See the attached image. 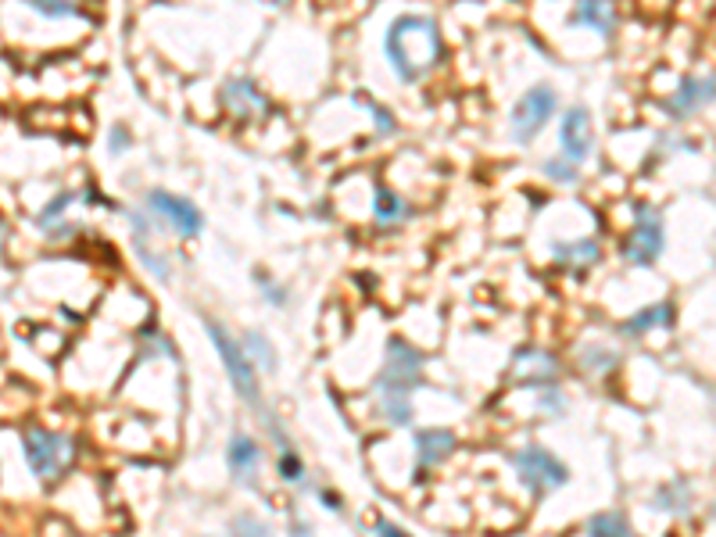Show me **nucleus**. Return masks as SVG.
<instances>
[{"instance_id": "nucleus-1", "label": "nucleus", "mask_w": 716, "mask_h": 537, "mask_svg": "<svg viewBox=\"0 0 716 537\" xmlns=\"http://www.w3.org/2000/svg\"><path fill=\"white\" fill-rule=\"evenodd\" d=\"M384 54L401 83H419L444 61V40L437 18L430 15H401L387 26Z\"/></svg>"}, {"instance_id": "nucleus-2", "label": "nucleus", "mask_w": 716, "mask_h": 537, "mask_svg": "<svg viewBox=\"0 0 716 537\" xmlns=\"http://www.w3.org/2000/svg\"><path fill=\"white\" fill-rule=\"evenodd\" d=\"M423 369H427V355L416 351L409 341L391 337L387 341V362L376 376V401H380V412L391 419L394 427H409L412 423V394L427 384L423 380Z\"/></svg>"}, {"instance_id": "nucleus-3", "label": "nucleus", "mask_w": 716, "mask_h": 537, "mask_svg": "<svg viewBox=\"0 0 716 537\" xmlns=\"http://www.w3.org/2000/svg\"><path fill=\"white\" fill-rule=\"evenodd\" d=\"M205 330H208V337H212L215 351H219L222 369H226V376H230L233 391H237L240 398L248 401L251 409L265 412V405H262V387H258L255 366H251V358H248V351H244V344L233 341L230 330H226L222 323H215V319H208V316H205Z\"/></svg>"}, {"instance_id": "nucleus-4", "label": "nucleus", "mask_w": 716, "mask_h": 537, "mask_svg": "<svg viewBox=\"0 0 716 537\" xmlns=\"http://www.w3.org/2000/svg\"><path fill=\"white\" fill-rule=\"evenodd\" d=\"M663 248H666L663 212H659L656 205H648V201H638V205H634V230L623 240V258L631 265H638V269H648V265L659 262Z\"/></svg>"}, {"instance_id": "nucleus-5", "label": "nucleus", "mask_w": 716, "mask_h": 537, "mask_svg": "<svg viewBox=\"0 0 716 537\" xmlns=\"http://www.w3.org/2000/svg\"><path fill=\"white\" fill-rule=\"evenodd\" d=\"M22 452H26V462L40 480H58L65 469L72 466L76 459V441L65 434H54V430H40L33 427L22 441Z\"/></svg>"}, {"instance_id": "nucleus-6", "label": "nucleus", "mask_w": 716, "mask_h": 537, "mask_svg": "<svg viewBox=\"0 0 716 537\" xmlns=\"http://www.w3.org/2000/svg\"><path fill=\"white\" fill-rule=\"evenodd\" d=\"M512 466H516V473H520L523 487H527L530 495H537V498L548 495V491H555V487H563L566 480H570V469L555 459L548 448H541V444H527V448H520V452L512 455Z\"/></svg>"}, {"instance_id": "nucleus-7", "label": "nucleus", "mask_w": 716, "mask_h": 537, "mask_svg": "<svg viewBox=\"0 0 716 537\" xmlns=\"http://www.w3.org/2000/svg\"><path fill=\"white\" fill-rule=\"evenodd\" d=\"M555 108H559V97H555L552 86H530L527 94L520 97V104L512 108V140L516 144H530V140L541 133V129L548 126V119L555 115Z\"/></svg>"}, {"instance_id": "nucleus-8", "label": "nucleus", "mask_w": 716, "mask_h": 537, "mask_svg": "<svg viewBox=\"0 0 716 537\" xmlns=\"http://www.w3.org/2000/svg\"><path fill=\"white\" fill-rule=\"evenodd\" d=\"M147 208L158 215V222L176 230L179 237H197V233L205 230V215L197 212V205H190L187 197L169 194V190H151L147 194Z\"/></svg>"}, {"instance_id": "nucleus-9", "label": "nucleus", "mask_w": 716, "mask_h": 537, "mask_svg": "<svg viewBox=\"0 0 716 537\" xmlns=\"http://www.w3.org/2000/svg\"><path fill=\"white\" fill-rule=\"evenodd\" d=\"M713 90H716L713 76H684L681 83H677L674 97L663 101V111L674 122H684L691 119V115H699L706 104H713Z\"/></svg>"}, {"instance_id": "nucleus-10", "label": "nucleus", "mask_w": 716, "mask_h": 537, "mask_svg": "<svg viewBox=\"0 0 716 537\" xmlns=\"http://www.w3.org/2000/svg\"><path fill=\"white\" fill-rule=\"evenodd\" d=\"M559 144H563V154L573 165L588 162V154L595 151V122H591L588 108L566 111L563 126H559Z\"/></svg>"}, {"instance_id": "nucleus-11", "label": "nucleus", "mask_w": 716, "mask_h": 537, "mask_svg": "<svg viewBox=\"0 0 716 537\" xmlns=\"http://www.w3.org/2000/svg\"><path fill=\"white\" fill-rule=\"evenodd\" d=\"M512 384L520 387H548L559 380V362L541 348H520L512 355Z\"/></svg>"}, {"instance_id": "nucleus-12", "label": "nucleus", "mask_w": 716, "mask_h": 537, "mask_svg": "<svg viewBox=\"0 0 716 537\" xmlns=\"http://www.w3.org/2000/svg\"><path fill=\"white\" fill-rule=\"evenodd\" d=\"M222 104H226V108L233 111V115H237V119H262V115H269V111H273V104L265 101V94L262 90H258L255 83H251V79H230V83L222 86Z\"/></svg>"}, {"instance_id": "nucleus-13", "label": "nucleus", "mask_w": 716, "mask_h": 537, "mask_svg": "<svg viewBox=\"0 0 716 537\" xmlns=\"http://www.w3.org/2000/svg\"><path fill=\"white\" fill-rule=\"evenodd\" d=\"M258 462H262V448L255 444V437L233 434L230 448H226V466H230L237 484L258 487Z\"/></svg>"}, {"instance_id": "nucleus-14", "label": "nucleus", "mask_w": 716, "mask_h": 537, "mask_svg": "<svg viewBox=\"0 0 716 537\" xmlns=\"http://www.w3.org/2000/svg\"><path fill=\"white\" fill-rule=\"evenodd\" d=\"M412 444H416V466L430 469V466H441V462L455 452V434L452 430H416Z\"/></svg>"}, {"instance_id": "nucleus-15", "label": "nucleus", "mask_w": 716, "mask_h": 537, "mask_svg": "<svg viewBox=\"0 0 716 537\" xmlns=\"http://www.w3.org/2000/svg\"><path fill=\"white\" fill-rule=\"evenodd\" d=\"M573 26H584L598 36L616 33V0H577Z\"/></svg>"}, {"instance_id": "nucleus-16", "label": "nucleus", "mask_w": 716, "mask_h": 537, "mask_svg": "<svg viewBox=\"0 0 716 537\" xmlns=\"http://www.w3.org/2000/svg\"><path fill=\"white\" fill-rule=\"evenodd\" d=\"M602 258V248H598L595 237H584V240H566V244H555V262L566 265V269H588Z\"/></svg>"}, {"instance_id": "nucleus-17", "label": "nucleus", "mask_w": 716, "mask_h": 537, "mask_svg": "<svg viewBox=\"0 0 716 537\" xmlns=\"http://www.w3.org/2000/svg\"><path fill=\"white\" fill-rule=\"evenodd\" d=\"M670 323H674V305L659 301V305L641 308V312H634L627 323H620V333L634 341V337H645L648 330H656V326H670Z\"/></svg>"}, {"instance_id": "nucleus-18", "label": "nucleus", "mask_w": 716, "mask_h": 537, "mask_svg": "<svg viewBox=\"0 0 716 537\" xmlns=\"http://www.w3.org/2000/svg\"><path fill=\"white\" fill-rule=\"evenodd\" d=\"M656 509L684 516V512L691 509V484H688V480H674V484L659 487V491H656Z\"/></svg>"}, {"instance_id": "nucleus-19", "label": "nucleus", "mask_w": 716, "mask_h": 537, "mask_svg": "<svg viewBox=\"0 0 716 537\" xmlns=\"http://www.w3.org/2000/svg\"><path fill=\"white\" fill-rule=\"evenodd\" d=\"M373 212H376V222L380 226H387V222H401L405 215H409V205L401 201L394 190H387V187H376V194H373Z\"/></svg>"}, {"instance_id": "nucleus-20", "label": "nucleus", "mask_w": 716, "mask_h": 537, "mask_svg": "<svg viewBox=\"0 0 716 537\" xmlns=\"http://www.w3.org/2000/svg\"><path fill=\"white\" fill-rule=\"evenodd\" d=\"M584 534L627 537V534H631V523H627V516H620V512H598V516H591V520L584 523Z\"/></svg>"}, {"instance_id": "nucleus-21", "label": "nucleus", "mask_w": 716, "mask_h": 537, "mask_svg": "<svg viewBox=\"0 0 716 537\" xmlns=\"http://www.w3.org/2000/svg\"><path fill=\"white\" fill-rule=\"evenodd\" d=\"M76 201H79V190H65V194H58L51 205L36 215V226H40L43 233H51V237H54V230H58V222H61V215H65V208L76 205Z\"/></svg>"}, {"instance_id": "nucleus-22", "label": "nucleus", "mask_w": 716, "mask_h": 537, "mask_svg": "<svg viewBox=\"0 0 716 537\" xmlns=\"http://www.w3.org/2000/svg\"><path fill=\"white\" fill-rule=\"evenodd\" d=\"M244 351H248V358L251 362H258L262 369H269V373H276V351H273V344L265 341L262 333L258 330H251V333H244Z\"/></svg>"}, {"instance_id": "nucleus-23", "label": "nucleus", "mask_w": 716, "mask_h": 537, "mask_svg": "<svg viewBox=\"0 0 716 537\" xmlns=\"http://www.w3.org/2000/svg\"><path fill=\"white\" fill-rule=\"evenodd\" d=\"M29 8L43 18H76L83 15V0H29Z\"/></svg>"}, {"instance_id": "nucleus-24", "label": "nucleus", "mask_w": 716, "mask_h": 537, "mask_svg": "<svg viewBox=\"0 0 716 537\" xmlns=\"http://www.w3.org/2000/svg\"><path fill=\"white\" fill-rule=\"evenodd\" d=\"M351 101H355V104H362V108H366L369 115H373V122H376V133H380V137H394V133H398V122H394L391 115H387V111L380 108V104H376V101H369L366 94H355V97H351Z\"/></svg>"}, {"instance_id": "nucleus-25", "label": "nucleus", "mask_w": 716, "mask_h": 537, "mask_svg": "<svg viewBox=\"0 0 716 537\" xmlns=\"http://www.w3.org/2000/svg\"><path fill=\"white\" fill-rule=\"evenodd\" d=\"M616 362H620V355H613V351L606 348L580 351V366L588 369V373H606V369H616Z\"/></svg>"}, {"instance_id": "nucleus-26", "label": "nucleus", "mask_w": 716, "mask_h": 537, "mask_svg": "<svg viewBox=\"0 0 716 537\" xmlns=\"http://www.w3.org/2000/svg\"><path fill=\"white\" fill-rule=\"evenodd\" d=\"M545 176L555 179V183H577L580 165H573L566 154H563V158H548V162H545Z\"/></svg>"}, {"instance_id": "nucleus-27", "label": "nucleus", "mask_w": 716, "mask_h": 537, "mask_svg": "<svg viewBox=\"0 0 716 537\" xmlns=\"http://www.w3.org/2000/svg\"><path fill=\"white\" fill-rule=\"evenodd\" d=\"M541 405H545L548 412H555V416H559V412H566V398L555 391V384L541 387Z\"/></svg>"}, {"instance_id": "nucleus-28", "label": "nucleus", "mask_w": 716, "mask_h": 537, "mask_svg": "<svg viewBox=\"0 0 716 537\" xmlns=\"http://www.w3.org/2000/svg\"><path fill=\"white\" fill-rule=\"evenodd\" d=\"M129 144H133V140H129V133H126V129H122V126H115V129H111V137H108V151H111V154H122Z\"/></svg>"}, {"instance_id": "nucleus-29", "label": "nucleus", "mask_w": 716, "mask_h": 537, "mask_svg": "<svg viewBox=\"0 0 716 537\" xmlns=\"http://www.w3.org/2000/svg\"><path fill=\"white\" fill-rule=\"evenodd\" d=\"M376 534H384V537H401L405 530L398 527V523H387V520H380L376 523Z\"/></svg>"}, {"instance_id": "nucleus-30", "label": "nucleus", "mask_w": 716, "mask_h": 537, "mask_svg": "<svg viewBox=\"0 0 716 537\" xmlns=\"http://www.w3.org/2000/svg\"><path fill=\"white\" fill-rule=\"evenodd\" d=\"M233 530H255V534H265V527L255 520H233Z\"/></svg>"}, {"instance_id": "nucleus-31", "label": "nucleus", "mask_w": 716, "mask_h": 537, "mask_svg": "<svg viewBox=\"0 0 716 537\" xmlns=\"http://www.w3.org/2000/svg\"><path fill=\"white\" fill-rule=\"evenodd\" d=\"M323 502H326V509H333V512H344L341 498H337V495H330V491H323Z\"/></svg>"}, {"instance_id": "nucleus-32", "label": "nucleus", "mask_w": 716, "mask_h": 537, "mask_svg": "<svg viewBox=\"0 0 716 537\" xmlns=\"http://www.w3.org/2000/svg\"><path fill=\"white\" fill-rule=\"evenodd\" d=\"M4 240H8V222L0 219V251H4Z\"/></svg>"}, {"instance_id": "nucleus-33", "label": "nucleus", "mask_w": 716, "mask_h": 537, "mask_svg": "<svg viewBox=\"0 0 716 537\" xmlns=\"http://www.w3.org/2000/svg\"><path fill=\"white\" fill-rule=\"evenodd\" d=\"M262 4H269V8H287L290 0H262Z\"/></svg>"}]
</instances>
